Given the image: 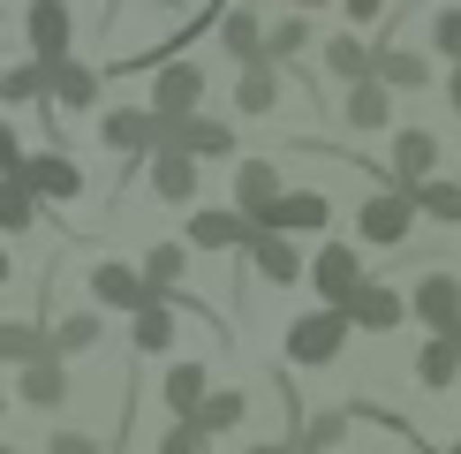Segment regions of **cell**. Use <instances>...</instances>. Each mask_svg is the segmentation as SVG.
I'll list each match as a JSON object with an SVG mask.
<instances>
[{
  "mask_svg": "<svg viewBox=\"0 0 461 454\" xmlns=\"http://www.w3.org/2000/svg\"><path fill=\"white\" fill-rule=\"evenodd\" d=\"M447 454H461V440H454V447H447Z\"/></svg>",
  "mask_w": 461,
  "mask_h": 454,
  "instance_id": "c3c4849f",
  "label": "cell"
},
{
  "mask_svg": "<svg viewBox=\"0 0 461 454\" xmlns=\"http://www.w3.org/2000/svg\"><path fill=\"white\" fill-rule=\"evenodd\" d=\"M454 340H461V333H454Z\"/></svg>",
  "mask_w": 461,
  "mask_h": 454,
  "instance_id": "681fc988",
  "label": "cell"
},
{
  "mask_svg": "<svg viewBox=\"0 0 461 454\" xmlns=\"http://www.w3.org/2000/svg\"><path fill=\"white\" fill-rule=\"evenodd\" d=\"M220 46L235 53L242 68H258V61H265V23H258V15H242V8H235V15L220 23Z\"/></svg>",
  "mask_w": 461,
  "mask_h": 454,
  "instance_id": "cb8c5ba5",
  "label": "cell"
},
{
  "mask_svg": "<svg viewBox=\"0 0 461 454\" xmlns=\"http://www.w3.org/2000/svg\"><path fill=\"white\" fill-rule=\"evenodd\" d=\"M189 242H197V250H249L258 227L242 213H189Z\"/></svg>",
  "mask_w": 461,
  "mask_h": 454,
  "instance_id": "30bf717a",
  "label": "cell"
},
{
  "mask_svg": "<svg viewBox=\"0 0 461 454\" xmlns=\"http://www.w3.org/2000/svg\"><path fill=\"white\" fill-rule=\"evenodd\" d=\"M15 402H31V409H61V402H68V364H53V356H46V364H31L23 386H15Z\"/></svg>",
  "mask_w": 461,
  "mask_h": 454,
  "instance_id": "d6986e66",
  "label": "cell"
},
{
  "mask_svg": "<svg viewBox=\"0 0 461 454\" xmlns=\"http://www.w3.org/2000/svg\"><path fill=\"white\" fill-rule=\"evenodd\" d=\"M8 402H15V394H0V409H8Z\"/></svg>",
  "mask_w": 461,
  "mask_h": 454,
  "instance_id": "7dc6e473",
  "label": "cell"
},
{
  "mask_svg": "<svg viewBox=\"0 0 461 454\" xmlns=\"http://www.w3.org/2000/svg\"><path fill=\"white\" fill-rule=\"evenodd\" d=\"M197 106H204V68L197 61H167L151 76V114H159V122H189Z\"/></svg>",
  "mask_w": 461,
  "mask_h": 454,
  "instance_id": "7a4b0ae2",
  "label": "cell"
},
{
  "mask_svg": "<svg viewBox=\"0 0 461 454\" xmlns=\"http://www.w3.org/2000/svg\"><path fill=\"white\" fill-rule=\"evenodd\" d=\"M431 38H438V53H454V61H461V15H454V8L431 23Z\"/></svg>",
  "mask_w": 461,
  "mask_h": 454,
  "instance_id": "f35d334b",
  "label": "cell"
},
{
  "mask_svg": "<svg viewBox=\"0 0 461 454\" xmlns=\"http://www.w3.org/2000/svg\"><path fill=\"white\" fill-rule=\"evenodd\" d=\"M31 220H38V189H31L23 175H8V182H0V227H8V235H23Z\"/></svg>",
  "mask_w": 461,
  "mask_h": 454,
  "instance_id": "4316f807",
  "label": "cell"
},
{
  "mask_svg": "<svg viewBox=\"0 0 461 454\" xmlns=\"http://www.w3.org/2000/svg\"><path fill=\"white\" fill-rule=\"evenodd\" d=\"M340 8H348L356 23H371V15H378V0H340Z\"/></svg>",
  "mask_w": 461,
  "mask_h": 454,
  "instance_id": "60d3db41",
  "label": "cell"
},
{
  "mask_svg": "<svg viewBox=\"0 0 461 454\" xmlns=\"http://www.w3.org/2000/svg\"><path fill=\"white\" fill-rule=\"evenodd\" d=\"M386 114H393V91L378 84V76L348 91V122H356V129H386Z\"/></svg>",
  "mask_w": 461,
  "mask_h": 454,
  "instance_id": "83f0119b",
  "label": "cell"
},
{
  "mask_svg": "<svg viewBox=\"0 0 461 454\" xmlns=\"http://www.w3.org/2000/svg\"><path fill=\"white\" fill-rule=\"evenodd\" d=\"M151 8H182V0H151Z\"/></svg>",
  "mask_w": 461,
  "mask_h": 454,
  "instance_id": "f6af8a7d",
  "label": "cell"
},
{
  "mask_svg": "<svg viewBox=\"0 0 461 454\" xmlns=\"http://www.w3.org/2000/svg\"><path fill=\"white\" fill-rule=\"evenodd\" d=\"M325 220H333V204H325L318 189H287L273 213L258 220V235H295V227H325Z\"/></svg>",
  "mask_w": 461,
  "mask_h": 454,
  "instance_id": "ba28073f",
  "label": "cell"
},
{
  "mask_svg": "<svg viewBox=\"0 0 461 454\" xmlns=\"http://www.w3.org/2000/svg\"><path fill=\"white\" fill-rule=\"evenodd\" d=\"M416 378H424V386H454V378H461V340H424Z\"/></svg>",
  "mask_w": 461,
  "mask_h": 454,
  "instance_id": "f1b7e54d",
  "label": "cell"
},
{
  "mask_svg": "<svg viewBox=\"0 0 461 454\" xmlns=\"http://www.w3.org/2000/svg\"><path fill=\"white\" fill-rule=\"evenodd\" d=\"M46 356H53V340L46 333H38V326H23V318H0V364H46Z\"/></svg>",
  "mask_w": 461,
  "mask_h": 454,
  "instance_id": "ffe728a7",
  "label": "cell"
},
{
  "mask_svg": "<svg viewBox=\"0 0 461 454\" xmlns=\"http://www.w3.org/2000/svg\"><path fill=\"white\" fill-rule=\"evenodd\" d=\"M249 416V394H204V409H197V431L212 440V431H235Z\"/></svg>",
  "mask_w": 461,
  "mask_h": 454,
  "instance_id": "f546056e",
  "label": "cell"
},
{
  "mask_svg": "<svg viewBox=\"0 0 461 454\" xmlns=\"http://www.w3.org/2000/svg\"><path fill=\"white\" fill-rule=\"evenodd\" d=\"M129 340H137V356H159V349H175V303H144L137 318H129Z\"/></svg>",
  "mask_w": 461,
  "mask_h": 454,
  "instance_id": "2e32d148",
  "label": "cell"
},
{
  "mask_svg": "<svg viewBox=\"0 0 461 454\" xmlns=\"http://www.w3.org/2000/svg\"><path fill=\"white\" fill-rule=\"evenodd\" d=\"M159 454H204V431H197V424H175V431L159 440Z\"/></svg>",
  "mask_w": 461,
  "mask_h": 454,
  "instance_id": "74e56055",
  "label": "cell"
},
{
  "mask_svg": "<svg viewBox=\"0 0 461 454\" xmlns=\"http://www.w3.org/2000/svg\"><path fill=\"white\" fill-rule=\"evenodd\" d=\"M23 159H31V151H23V137H15V129L0 122V182H8V175H23Z\"/></svg>",
  "mask_w": 461,
  "mask_h": 454,
  "instance_id": "8d00e7d4",
  "label": "cell"
},
{
  "mask_svg": "<svg viewBox=\"0 0 461 454\" xmlns=\"http://www.w3.org/2000/svg\"><path fill=\"white\" fill-rule=\"evenodd\" d=\"M280 197H287V189H280V167H273V159H242V167H235V213H242L249 227L273 213Z\"/></svg>",
  "mask_w": 461,
  "mask_h": 454,
  "instance_id": "52a82bcc",
  "label": "cell"
},
{
  "mask_svg": "<svg viewBox=\"0 0 461 454\" xmlns=\"http://www.w3.org/2000/svg\"><path fill=\"white\" fill-rule=\"evenodd\" d=\"M416 318H424L438 340H454L461 333V280L454 273H424L416 280Z\"/></svg>",
  "mask_w": 461,
  "mask_h": 454,
  "instance_id": "5b68a950",
  "label": "cell"
},
{
  "mask_svg": "<svg viewBox=\"0 0 461 454\" xmlns=\"http://www.w3.org/2000/svg\"><path fill=\"white\" fill-rule=\"evenodd\" d=\"M325 68L348 76V84H371V53H363L356 38H333V46H325Z\"/></svg>",
  "mask_w": 461,
  "mask_h": 454,
  "instance_id": "836d02e7",
  "label": "cell"
},
{
  "mask_svg": "<svg viewBox=\"0 0 461 454\" xmlns=\"http://www.w3.org/2000/svg\"><path fill=\"white\" fill-rule=\"evenodd\" d=\"M371 76H378L386 91H424L431 61H424V53H409V46H378V53H371Z\"/></svg>",
  "mask_w": 461,
  "mask_h": 454,
  "instance_id": "9a60e30c",
  "label": "cell"
},
{
  "mask_svg": "<svg viewBox=\"0 0 461 454\" xmlns=\"http://www.w3.org/2000/svg\"><path fill=\"white\" fill-rule=\"evenodd\" d=\"M401 311H409V303H401L393 288H378V280H363V295L348 303V326H363V333H393V326H401Z\"/></svg>",
  "mask_w": 461,
  "mask_h": 454,
  "instance_id": "4fadbf2b",
  "label": "cell"
},
{
  "mask_svg": "<svg viewBox=\"0 0 461 454\" xmlns=\"http://www.w3.org/2000/svg\"><path fill=\"white\" fill-rule=\"evenodd\" d=\"M23 182L38 189V204H46V197H76V189H84V175H76V159H61L53 144L23 159Z\"/></svg>",
  "mask_w": 461,
  "mask_h": 454,
  "instance_id": "7c38bea8",
  "label": "cell"
},
{
  "mask_svg": "<svg viewBox=\"0 0 461 454\" xmlns=\"http://www.w3.org/2000/svg\"><path fill=\"white\" fill-rule=\"evenodd\" d=\"M235 106H242V114H273V106H280V68H273V61L242 68V84H235Z\"/></svg>",
  "mask_w": 461,
  "mask_h": 454,
  "instance_id": "d4e9b609",
  "label": "cell"
},
{
  "mask_svg": "<svg viewBox=\"0 0 461 454\" xmlns=\"http://www.w3.org/2000/svg\"><path fill=\"white\" fill-rule=\"evenodd\" d=\"M303 38H311V23H273V31H265V61H295V53H303Z\"/></svg>",
  "mask_w": 461,
  "mask_h": 454,
  "instance_id": "d590c367",
  "label": "cell"
},
{
  "mask_svg": "<svg viewBox=\"0 0 461 454\" xmlns=\"http://www.w3.org/2000/svg\"><path fill=\"white\" fill-rule=\"evenodd\" d=\"M46 340H53V364H68V356H91V349H99V311H68Z\"/></svg>",
  "mask_w": 461,
  "mask_h": 454,
  "instance_id": "7402d4cb",
  "label": "cell"
},
{
  "mask_svg": "<svg viewBox=\"0 0 461 454\" xmlns=\"http://www.w3.org/2000/svg\"><path fill=\"white\" fill-rule=\"evenodd\" d=\"M311 280H318V295H325V311H348V303L363 295V265L348 242H325L318 265H311Z\"/></svg>",
  "mask_w": 461,
  "mask_h": 454,
  "instance_id": "277c9868",
  "label": "cell"
},
{
  "mask_svg": "<svg viewBox=\"0 0 461 454\" xmlns=\"http://www.w3.org/2000/svg\"><path fill=\"white\" fill-rule=\"evenodd\" d=\"M144 280H151V295H175V280H182V242L144 250Z\"/></svg>",
  "mask_w": 461,
  "mask_h": 454,
  "instance_id": "d6a6232c",
  "label": "cell"
},
{
  "mask_svg": "<svg viewBox=\"0 0 461 454\" xmlns=\"http://www.w3.org/2000/svg\"><path fill=\"white\" fill-rule=\"evenodd\" d=\"M249 454H295V440H258Z\"/></svg>",
  "mask_w": 461,
  "mask_h": 454,
  "instance_id": "b9f144b4",
  "label": "cell"
},
{
  "mask_svg": "<svg viewBox=\"0 0 461 454\" xmlns=\"http://www.w3.org/2000/svg\"><path fill=\"white\" fill-rule=\"evenodd\" d=\"M204 394H212V386H204V364H175V371H167V409H175L182 424H197Z\"/></svg>",
  "mask_w": 461,
  "mask_h": 454,
  "instance_id": "603a6c76",
  "label": "cell"
},
{
  "mask_svg": "<svg viewBox=\"0 0 461 454\" xmlns=\"http://www.w3.org/2000/svg\"><path fill=\"white\" fill-rule=\"evenodd\" d=\"M340 340H348V311H311V318L287 326V356L295 364H333Z\"/></svg>",
  "mask_w": 461,
  "mask_h": 454,
  "instance_id": "3957f363",
  "label": "cell"
},
{
  "mask_svg": "<svg viewBox=\"0 0 461 454\" xmlns=\"http://www.w3.org/2000/svg\"><path fill=\"white\" fill-rule=\"evenodd\" d=\"M8 280H15V265H8V250H0V288H8Z\"/></svg>",
  "mask_w": 461,
  "mask_h": 454,
  "instance_id": "7bdbcfd3",
  "label": "cell"
},
{
  "mask_svg": "<svg viewBox=\"0 0 461 454\" xmlns=\"http://www.w3.org/2000/svg\"><path fill=\"white\" fill-rule=\"evenodd\" d=\"M23 31H31V53H38V68H53V61H68V31H76V15H68V0H38V8L23 15Z\"/></svg>",
  "mask_w": 461,
  "mask_h": 454,
  "instance_id": "8992f818",
  "label": "cell"
},
{
  "mask_svg": "<svg viewBox=\"0 0 461 454\" xmlns=\"http://www.w3.org/2000/svg\"><path fill=\"white\" fill-rule=\"evenodd\" d=\"M46 91H53L68 114H84V106H99V68H84V61H53V68H46Z\"/></svg>",
  "mask_w": 461,
  "mask_h": 454,
  "instance_id": "5bb4252c",
  "label": "cell"
},
{
  "mask_svg": "<svg viewBox=\"0 0 461 454\" xmlns=\"http://www.w3.org/2000/svg\"><path fill=\"white\" fill-rule=\"evenodd\" d=\"M409 213H416V204H409V189H378V197L371 204H363V242H401V235H409Z\"/></svg>",
  "mask_w": 461,
  "mask_h": 454,
  "instance_id": "9c48e42d",
  "label": "cell"
},
{
  "mask_svg": "<svg viewBox=\"0 0 461 454\" xmlns=\"http://www.w3.org/2000/svg\"><path fill=\"white\" fill-rule=\"evenodd\" d=\"M340 440H348V416H311L303 440H295V454H325V447H340Z\"/></svg>",
  "mask_w": 461,
  "mask_h": 454,
  "instance_id": "e575fe53",
  "label": "cell"
},
{
  "mask_svg": "<svg viewBox=\"0 0 461 454\" xmlns=\"http://www.w3.org/2000/svg\"><path fill=\"white\" fill-rule=\"evenodd\" d=\"M220 151H235V129H227V122H212V114H189V122H182V159H220Z\"/></svg>",
  "mask_w": 461,
  "mask_h": 454,
  "instance_id": "e0dca14e",
  "label": "cell"
},
{
  "mask_svg": "<svg viewBox=\"0 0 461 454\" xmlns=\"http://www.w3.org/2000/svg\"><path fill=\"white\" fill-rule=\"evenodd\" d=\"M144 129H151V106H122V114H106V144H113V151H144Z\"/></svg>",
  "mask_w": 461,
  "mask_h": 454,
  "instance_id": "4dcf8cb0",
  "label": "cell"
},
{
  "mask_svg": "<svg viewBox=\"0 0 461 454\" xmlns=\"http://www.w3.org/2000/svg\"><path fill=\"white\" fill-rule=\"evenodd\" d=\"M91 295H99L106 311H129V318H137L144 303H159V295H151V280H144V265H122V258L91 265ZM167 303H175V295H167Z\"/></svg>",
  "mask_w": 461,
  "mask_h": 454,
  "instance_id": "6da1fadb",
  "label": "cell"
},
{
  "mask_svg": "<svg viewBox=\"0 0 461 454\" xmlns=\"http://www.w3.org/2000/svg\"><path fill=\"white\" fill-rule=\"evenodd\" d=\"M409 204L454 227V220H461V182H424V189H409Z\"/></svg>",
  "mask_w": 461,
  "mask_h": 454,
  "instance_id": "1f68e13d",
  "label": "cell"
},
{
  "mask_svg": "<svg viewBox=\"0 0 461 454\" xmlns=\"http://www.w3.org/2000/svg\"><path fill=\"white\" fill-rule=\"evenodd\" d=\"M151 197H167V204H189V197H197V159H182V151L151 159Z\"/></svg>",
  "mask_w": 461,
  "mask_h": 454,
  "instance_id": "44dd1931",
  "label": "cell"
},
{
  "mask_svg": "<svg viewBox=\"0 0 461 454\" xmlns=\"http://www.w3.org/2000/svg\"><path fill=\"white\" fill-rule=\"evenodd\" d=\"M303 8H325V0H303Z\"/></svg>",
  "mask_w": 461,
  "mask_h": 454,
  "instance_id": "bcb514c9",
  "label": "cell"
},
{
  "mask_svg": "<svg viewBox=\"0 0 461 454\" xmlns=\"http://www.w3.org/2000/svg\"><path fill=\"white\" fill-rule=\"evenodd\" d=\"M249 265H258L273 288H280V280H303V273H311V265L295 258V242H287V235H258V242H249Z\"/></svg>",
  "mask_w": 461,
  "mask_h": 454,
  "instance_id": "ac0fdd59",
  "label": "cell"
},
{
  "mask_svg": "<svg viewBox=\"0 0 461 454\" xmlns=\"http://www.w3.org/2000/svg\"><path fill=\"white\" fill-rule=\"evenodd\" d=\"M431 167H438V137H431V129H401V137H393V175H401V189H424Z\"/></svg>",
  "mask_w": 461,
  "mask_h": 454,
  "instance_id": "8fae6325",
  "label": "cell"
},
{
  "mask_svg": "<svg viewBox=\"0 0 461 454\" xmlns=\"http://www.w3.org/2000/svg\"><path fill=\"white\" fill-rule=\"evenodd\" d=\"M46 99V68L38 61H8L0 68V106H38Z\"/></svg>",
  "mask_w": 461,
  "mask_h": 454,
  "instance_id": "484cf974",
  "label": "cell"
},
{
  "mask_svg": "<svg viewBox=\"0 0 461 454\" xmlns=\"http://www.w3.org/2000/svg\"><path fill=\"white\" fill-rule=\"evenodd\" d=\"M447 99H454V106H461V68H454V84H447Z\"/></svg>",
  "mask_w": 461,
  "mask_h": 454,
  "instance_id": "ee69618b",
  "label": "cell"
},
{
  "mask_svg": "<svg viewBox=\"0 0 461 454\" xmlns=\"http://www.w3.org/2000/svg\"><path fill=\"white\" fill-rule=\"evenodd\" d=\"M46 454H106L99 440H84V431H53V447Z\"/></svg>",
  "mask_w": 461,
  "mask_h": 454,
  "instance_id": "ab89813d",
  "label": "cell"
}]
</instances>
